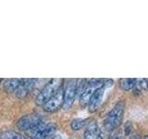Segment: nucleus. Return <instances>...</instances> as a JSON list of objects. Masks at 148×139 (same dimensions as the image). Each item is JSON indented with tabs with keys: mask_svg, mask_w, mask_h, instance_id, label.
Segmentation results:
<instances>
[{
	"mask_svg": "<svg viewBox=\"0 0 148 139\" xmlns=\"http://www.w3.org/2000/svg\"><path fill=\"white\" fill-rule=\"evenodd\" d=\"M123 112H124V103L123 101H119L116 104L113 109L109 111V113L106 117L104 122V126L106 131L111 132L117 129L120 122H121L123 118Z\"/></svg>",
	"mask_w": 148,
	"mask_h": 139,
	"instance_id": "f257e3e1",
	"label": "nucleus"
},
{
	"mask_svg": "<svg viewBox=\"0 0 148 139\" xmlns=\"http://www.w3.org/2000/svg\"><path fill=\"white\" fill-rule=\"evenodd\" d=\"M62 80L61 79H51V80L44 86V88L37 95L35 102L37 105H45L51 97H52L57 91L61 87Z\"/></svg>",
	"mask_w": 148,
	"mask_h": 139,
	"instance_id": "f03ea898",
	"label": "nucleus"
},
{
	"mask_svg": "<svg viewBox=\"0 0 148 139\" xmlns=\"http://www.w3.org/2000/svg\"><path fill=\"white\" fill-rule=\"evenodd\" d=\"M55 133V126L46 122H40L36 126L28 130L26 134L31 139H46Z\"/></svg>",
	"mask_w": 148,
	"mask_h": 139,
	"instance_id": "7ed1b4c3",
	"label": "nucleus"
},
{
	"mask_svg": "<svg viewBox=\"0 0 148 139\" xmlns=\"http://www.w3.org/2000/svg\"><path fill=\"white\" fill-rule=\"evenodd\" d=\"M77 81L76 79H71L68 81L66 87L64 89V103L63 109H69L72 106L75 97L77 96Z\"/></svg>",
	"mask_w": 148,
	"mask_h": 139,
	"instance_id": "20e7f679",
	"label": "nucleus"
},
{
	"mask_svg": "<svg viewBox=\"0 0 148 139\" xmlns=\"http://www.w3.org/2000/svg\"><path fill=\"white\" fill-rule=\"evenodd\" d=\"M64 103V89L60 87L57 93L44 105V109L47 112H55L60 108H63Z\"/></svg>",
	"mask_w": 148,
	"mask_h": 139,
	"instance_id": "39448f33",
	"label": "nucleus"
},
{
	"mask_svg": "<svg viewBox=\"0 0 148 139\" xmlns=\"http://www.w3.org/2000/svg\"><path fill=\"white\" fill-rule=\"evenodd\" d=\"M42 122V116L40 114H30L21 117L17 122V127L21 131L27 132L28 130L34 128L37 124Z\"/></svg>",
	"mask_w": 148,
	"mask_h": 139,
	"instance_id": "423d86ee",
	"label": "nucleus"
},
{
	"mask_svg": "<svg viewBox=\"0 0 148 139\" xmlns=\"http://www.w3.org/2000/svg\"><path fill=\"white\" fill-rule=\"evenodd\" d=\"M36 81V79H21L20 85L15 92L16 96L20 98H23L28 96L29 93L34 89Z\"/></svg>",
	"mask_w": 148,
	"mask_h": 139,
	"instance_id": "0eeeda50",
	"label": "nucleus"
},
{
	"mask_svg": "<svg viewBox=\"0 0 148 139\" xmlns=\"http://www.w3.org/2000/svg\"><path fill=\"white\" fill-rule=\"evenodd\" d=\"M84 139H103V133L100 131L95 120H92L86 123Z\"/></svg>",
	"mask_w": 148,
	"mask_h": 139,
	"instance_id": "6e6552de",
	"label": "nucleus"
},
{
	"mask_svg": "<svg viewBox=\"0 0 148 139\" xmlns=\"http://www.w3.org/2000/svg\"><path fill=\"white\" fill-rule=\"evenodd\" d=\"M104 91H105V86L102 85L101 87L97 88V89L94 92L92 97H91V100H90V103H89V110L91 112H94L95 111L101 103V100H102V97L104 96Z\"/></svg>",
	"mask_w": 148,
	"mask_h": 139,
	"instance_id": "1a4fd4ad",
	"label": "nucleus"
},
{
	"mask_svg": "<svg viewBox=\"0 0 148 139\" xmlns=\"http://www.w3.org/2000/svg\"><path fill=\"white\" fill-rule=\"evenodd\" d=\"M97 89L96 87L95 86H92V85H89L87 83V88L86 90L84 91V93L80 96V103H81V106L82 107H86L87 105H89L90 103V100H91V97L94 94V92Z\"/></svg>",
	"mask_w": 148,
	"mask_h": 139,
	"instance_id": "9d476101",
	"label": "nucleus"
},
{
	"mask_svg": "<svg viewBox=\"0 0 148 139\" xmlns=\"http://www.w3.org/2000/svg\"><path fill=\"white\" fill-rule=\"evenodd\" d=\"M21 79H8L5 82V89L9 93H15L21 83Z\"/></svg>",
	"mask_w": 148,
	"mask_h": 139,
	"instance_id": "9b49d317",
	"label": "nucleus"
},
{
	"mask_svg": "<svg viewBox=\"0 0 148 139\" xmlns=\"http://www.w3.org/2000/svg\"><path fill=\"white\" fill-rule=\"evenodd\" d=\"M136 79H131V78H125V79H121L119 81V85L121 89L125 90V91H128V90H131L132 88L134 87L136 83Z\"/></svg>",
	"mask_w": 148,
	"mask_h": 139,
	"instance_id": "f8f14e48",
	"label": "nucleus"
},
{
	"mask_svg": "<svg viewBox=\"0 0 148 139\" xmlns=\"http://www.w3.org/2000/svg\"><path fill=\"white\" fill-rule=\"evenodd\" d=\"M87 88V81L85 79H80L77 81V96L80 97Z\"/></svg>",
	"mask_w": 148,
	"mask_h": 139,
	"instance_id": "ddd939ff",
	"label": "nucleus"
},
{
	"mask_svg": "<svg viewBox=\"0 0 148 139\" xmlns=\"http://www.w3.org/2000/svg\"><path fill=\"white\" fill-rule=\"evenodd\" d=\"M2 137L3 139H27L26 137L22 136L21 134L18 133L16 132H13V131H7L3 133Z\"/></svg>",
	"mask_w": 148,
	"mask_h": 139,
	"instance_id": "4468645a",
	"label": "nucleus"
},
{
	"mask_svg": "<svg viewBox=\"0 0 148 139\" xmlns=\"http://www.w3.org/2000/svg\"><path fill=\"white\" fill-rule=\"evenodd\" d=\"M85 124H86V120L75 119V120H73L71 122V126L72 130H74V131H78V130H81Z\"/></svg>",
	"mask_w": 148,
	"mask_h": 139,
	"instance_id": "2eb2a0df",
	"label": "nucleus"
},
{
	"mask_svg": "<svg viewBox=\"0 0 148 139\" xmlns=\"http://www.w3.org/2000/svg\"><path fill=\"white\" fill-rule=\"evenodd\" d=\"M132 131V123L130 122H127L124 125V134L125 136H129Z\"/></svg>",
	"mask_w": 148,
	"mask_h": 139,
	"instance_id": "dca6fc26",
	"label": "nucleus"
},
{
	"mask_svg": "<svg viewBox=\"0 0 148 139\" xmlns=\"http://www.w3.org/2000/svg\"><path fill=\"white\" fill-rule=\"evenodd\" d=\"M108 139H122V134L119 132H115L112 134H110Z\"/></svg>",
	"mask_w": 148,
	"mask_h": 139,
	"instance_id": "f3484780",
	"label": "nucleus"
},
{
	"mask_svg": "<svg viewBox=\"0 0 148 139\" xmlns=\"http://www.w3.org/2000/svg\"><path fill=\"white\" fill-rule=\"evenodd\" d=\"M131 139H140V137L139 136H132Z\"/></svg>",
	"mask_w": 148,
	"mask_h": 139,
	"instance_id": "a211bd4d",
	"label": "nucleus"
},
{
	"mask_svg": "<svg viewBox=\"0 0 148 139\" xmlns=\"http://www.w3.org/2000/svg\"><path fill=\"white\" fill-rule=\"evenodd\" d=\"M143 139H148V136H145V138Z\"/></svg>",
	"mask_w": 148,
	"mask_h": 139,
	"instance_id": "6ab92c4d",
	"label": "nucleus"
},
{
	"mask_svg": "<svg viewBox=\"0 0 148 139\" xmlns=\"http://www.w3.org/2000/svg\"><path fill=\"white\" fill-rule=\"evenodd\" d=\"M2 81H3V80H2V79H0V83H2Z\"/></svg>",
	"mask_w": 148,
	"mask_h": 139,
	"instance_id": "aec40b11",
	"label": "nucleus"
}]
</instances>
